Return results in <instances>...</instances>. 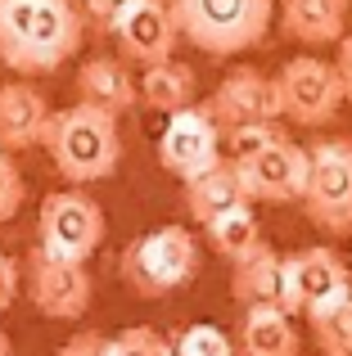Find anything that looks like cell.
Segmentation results:
<instances>
[{"label":"cell","instance_id":"cell-1","mask_svg":"<svg viewBox=\"0 0 352 356\" xmlns=\"http://www.w3.org/2000/svg\"><path fill=\"white\" fill-rule=\"evenodd\" d=\"M86 41L77 0H0V63L23 77L54 72Z\"/></svg>","mask_w":352,"mask_h":356},{"label":"cell","instance_id":"cell-2","mask_svg":"<svg viewBox=\"0 0 352 356\" xmlns=\"http://www.w3.org/2000/svg\"><path fill=\"white\" fill-rule=\"evenodd\" d=\"M45 154L59 167L63 181L72 185H90L118 172L122 163V136H118V118L99 113L90 104H72V108H54V122L45 131Z\"/></svg>","mask_w":352,"mask_h":356},{"label":"cell","instance_id":"cell-3","mask_svg":"<svg viewBox=\"0 0 352 356\" xmlns=\"http://www.w3.org/2000/svg\"><path fill=\"white\" fill-rule=\"evenodd\" d=\"M172 9L181 23V41L226 59L266 41L275 0H172Z\"/></svg>","mask_w":352,"mask_h":356},{"label":"cell","instance_id":"cell-4","mask_svg":"<svg viewBox=\"0 0 352 356\" xmlns=\"http://www.w3.org/2000/svg\"><path fill=\"white\" fill-rule=\"evenodd\" d=\"M199 275V243L185 226H159L122 252V280L136 298H168Z\"/></svg>","mask_w":352,"mask_h":356},{"label":"cell","instance_id":"cell-5","mask_svg":"<svg viewBox=\"0 0 352 356\" xmlns=\"http://www.w3.org/2000/svg\"><path fill=\"white\" fill-rule=\"evenodd\" d=\"M104 243V208L81 190H54L41 203L36 217V248L50 252L59 261H77L86 266V257Z\"/></svg>","mask_w":352,"mask_h":356},{"label":"cell","instance_id":"cell-6","mask_svg":"<svg viewBox=\"0 0 352 356\" xmlns=\"http://www.w3.org/2000/svg\"><path fill=\"white\" fill-rule=\"evenodd\" d=\"M312 176L303 212L326 235H352V140H317L307 145Z\"/></svg>","mask_w":352,"mask_h":356},{"label":"cell","instance_id":"cell-7","mask_svg":"<svg viewBox=\"0 0 352 356\" xmlns=\"http://www.w3.org/2000/svg\"><path fill=\"white\" fill-rule=\"evenodd\" d=\"M352 293V270L335 248L317 243V248L285 252V312L298 316H321L326 307L344 302Z\"/></svg>","mask_w":352,"mask_h":356},{"label":"cell","instance_id":"cell-8","mask_svg":"<svg viewBox=\"0 0 352 356\" xmlns=\"http://www.w3.org/2000/svg\"><path fill=\"white\" fill-rule=\"evenodd\" d=\"M275 86H280V108L294 127H326L330 118L344 104V81L339 68L317 54H298L275 72Z\"/></svg>","mask_w":352,"mask_h":356},{"label":"cell","instance_id":"cell-9","mask_svg":"<svg viewBox=\"0 0 352 356\" xmlns=\"http://www.w3.org/2000/svg\"><path fill=\"white\" fill-rule=\"evenodd\" d=\"M221 140H226V136L217 131L208 104H203V108H185V113L168 118V127H163L159 158H163V167H168L176 181L190 185V181H199V176H208L212 167L226 163Z\"/></svg>","mask_w":352,"mask_h":356},{"label":"cell","instance_id":"cell-10","mask_svg":"<svg viewBox=\"0 0 352 356\" xmlns=\"http://www.w3.org/2000/svg\"><path fill=\"white\" fill-rule=\"evenodd\" d=\"M23 289H27V298H32V307L41 316H50V321H77V316H86L90 293H95L86 266L59 261V257H50V252H41V248L27 252Z\"/></svg>","mask_w":352,"mask_h":356},{"label":"cell","instance_id":"cell-11","mask_svg":"<svg viewBox=\"0 0 352 356\" xmlns=\"http://www.w3.org/2000/svg\"><path fill=\"white\" fill-rule=\"evenodd\" d=\"M109 32H113L118 50L141 68L168 63L181 45V23H176L172 0H127Z\"/></svg>","mask_w":352,"mask_h":356},{"label":"cell","instance_id":"cell-12","mask_svg":"<svg viewBox=\"0 0 352 356\" xmlns=\"http://www.w3.org/2000/svg\"><path fill=\"white\" fill-rule=\"evenodd\" d=\"M208 113H212L221 136L244 131V127H262V122H280L285 118L280 86H275V77H266V72H257V68H235L212 90Z\"/></svg>","mask_w":352,"mask_h":356},{"label":"cell","instance_id":"cell-13","mask_svg":"<svg viewBox=\"0 0 352 356\" xmlns=\"http://www.w3.org/2000/svg\"><path fill=\"white\" fill-rule=\"evenodd\" d=\"M235 167L253 203H303L307 176H312V154H307V145L280 140V145L262 149V154L244 158Z\"/></svg>","mask_w":352,"mask_h":356},{"label":"cell","instance_id":"cell-14","mask_svg":"<svg viewBox=\"0 0 352 356\" xmlns=\"http://www.w3.org/2000/svg\"><path fill=\"white\" fill-rule=\"evenodd\" d=\"M54 122V108L32 81H5L0 86V149H36L45 145V131Z\"/></svg>","mask_w":352,"mask_h":356},{"label":"cell","instance_id":"cell-15","mask_svg":"<svg viewBox=\"0 0 352 356\" xmlns=\"http://www.w3.org/2000/svg\"><path fill=\"white\" fill-rule=\"evenodd\" d=\"M77 104H90L109 118H122L141 104V81L127 72V63L118 59H86L77 68Z\"/></svg>","mask_w":352,"mask_h":356},{"label":"cell","instance_id":"cell-16","mask_svg":"<svg viewBox=\"0 0 352 356\" xmlns=\"http://www.w3.org/2000/svg\"><path fill=\"white\" fill-rule=\"evenodd\" d=\"M181 203H185V212H190V221H199L203 230H208L212 221H221L226 212L253 208V199H248L244 181H239V167L230 163V158H226L221 167H212L208 176H199V181L181 185Z\"/></svg>","mask_w":352,"mask_h":356},{"label":"cell","instance_id":"cell-17","mask_svg":"<svg viewBox=\"0 0 352 356\" xmlns=\"http://www.w3.org/2000/svg\"><path fill=\"white\" fill-rule=\"evenodd\" d=\"M280 27L303 45H339L348 36V0H275Z\"/></svg>","mask_w":352,"mask_h":356},{"label":"cell","instance_id":"cell-18","mask_svg":"<svg viewBox=\"0 0 352 356\" xmlns=\"http://www.w3.org/2000/svg\"><path fill=\"white\" fill-rule=\"evenodd\" d=\"M230 293H235V302H244V312L248 307H280L285 312V252L262 243L244 261H235L230 266Z\"/></svg>","mask_w":352,"mask_h":356},{"label":"cell","instance_id":"cell-19","mask_svg":"<svg viewBox=\"0 0 352 356\" xmlns=\"http://www.w3.org/2000/svg\"><path fill=\"white\" fill-rule=\"evenodd\" d=\"M239 352L244 356H298L303 339L294 330V316L280 307H248L239 321Z\"/></svg>","mask_w":352,"mask_h":356},{"label":"cell","instance_id":"cell-20","mask_svg":"<svg viewBox=\"0 0 352 356\" xmlns=\"http://www.w3.org/2000/svg\"><path fill=\"white\" fill-rule=\"evenodd\" d=\"M194 90H199V77H194L190 63L168 59V63H154V68L141 72V104L159 108V113H185L194 108Z\"/></svg>","mask_w":352,"mask_h":356},{"label":"cell","instance_id":"cell-21","mask_svg":"<svg viewBox=\"0 0 352 356\" xmlns=\"http://www.w3.org/2000/svg\"><path fill=\"white\" fill-rule=\"evenodd\" d=\"M203 235H208L212 252H217V257H226L230 266H235V261H244L253 248H262V243H266V239H262V226H257V212H253V208L226 212V217H221V221H212V226L203 230Z\"/></svg>","mask_w":352,"mask_h":356},{"label":"cell","instance_id":"cell-22","mask_svg":"<svg viewBox=\"0 0 352 356\" xmlns=\"http://www.w3.org/2000/svg\"><path fill=\"white\" fill-rule=\"evenodd\" d=\"M312 330H317L321 356H352V293L344 302L326 307L321 316H312Z\"/></svg>","mask_w":352,"mask_h":356},{"label":"cell","instance_id":"cell-23","mask_svg":"<svg viewBox=\"0 0 352 356\" xmlns=\"http://www.w3.org/2000/svg\"><path fill=\"white\" fill-rule=\"evenodd\" d=\"M172 356H235V343L226 339V330L203 321V325L181 330V339L172 343Z\"/></svg>","mask_w":352,"mask_h":356},{"label":"cell","instance_id":"cell-24","mask_svg":"<svg viewBox=\"0 0 352 356\" xmlns=\"http://www.w3.org/2000/svg\"><path fill=\"white\" fill-rule=\"evenodd\" d=\"M280 140H289V131H285L280 122H262V127L230 131V136H226V158H230V163H244V158L262 154V149L280 145Z\"/></svg>","mask_w":352,"mask_h":356},{"label":"cell","instance_id":"cell-25","mask_svg":"<svg viewBox=\"0 0 352 356\" xmlns=\"http://www.w3.org/2000/svg\"><path fill=\"white\" fill-rule=\"evenodd\" d=\"M109 356H172V343L154 334L150 325H131L109 343Z\"/></svg>","mask_w":352,"mask_h":356},{"label":"cell","instance_id":"cell-26","mask_svg":"<svg viewBox=\"0 0 352 356\" xmlns=\"http://www.w3.org/2000/svg\"><path fill=\"white\" fill-rule=\"evenodd\" d=\"M23 199H27L23 172H18L14 154H5V149H0V226L18 217V208H23Z\"/></svg>","mask_w":352,"mask_h":356},{"label":"cell","instance_id":"cell-27","mask_svg":"<svg viewBox=\"0 0 352 356\" xmlns=\"http://www.w3.org/2000/svg\"><path fill=\"white\" fill-rule=\"evenodd\" d=\"M109 343L113 339H104V334H95V330H77L59 348V356H109Z\"/></svg>","mask_w":352,"mask_h":356},{"label":"cell","instance_id":"cell-28","mask_svg":"<svg viewBox=\"0 0 352 356\" xmlns=\"http://www.w3.org/2000/svg\"><path fill=\"white\" fill-rule=\"evenodd\" d=\"M18 289H23V270H18V261L9 257V252H0V312L14 307Z\"/></svg>","mask_w":352,"mask_h":356},{"label":"cell","instance_id":"cell-29","mask_svg":"<svg viewBox=\"0 0 352 356\" xmlns=\"http://www.w3.org/2000/svg\"><path fill=\"white\" fill-rule=\"evenodd\" d=\"M335 68H339V81H344V95L352 99V32L339 41V54H335Z\"/></svg>","mask_w":352,"mask_h":356},{"label":"cell","instance_id":"cell-30","mask_svg":"<svg viewBox=\"0 0 352 356\" xmlns=\"http://www.w3.org/2000/svg\"><path fill=\"white\" fill-rule=\"evenodd\" d=\"M122 5H127V0H81V9H86V14H95L104 27H113V18L122 14Z\"/></svg>","mask_w":352,"mask_h":356},{"label":"cell","instance_id":"cell-31","mask_svg":"<svg viewBox=\"0 0 352 356\" xmlns=\"http://www.w3.org/2000/svg\"><path fill=\"white\" fill-rule=\"evenodd\" d=\"M0 356H14V348H9V339H5V330H0Z\"/></svg>","mask_w":352,"mask_h":356}]
</instances>
